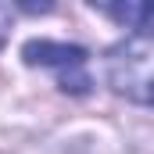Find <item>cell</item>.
Returning <instances> with one entry per match:
<instances>
[{
  "label": "cell",
  "instance_id": "cell-1",
  "mask_svg": "<svg viewBox=\"0 0 154 154\" xmlns=\"http://www.w3.org/2000/svg\"><path fill=\"white\" fill-rule=\"evenodd\" d=\"M108 79L122 97L154 108V32H136L108 57Z\"/></svg>",
  "mask_w": 154,
  "mask_h": 154
},
{
  "label": "cell",
  "instance_id": "cell-2",
  "mask_svg": "<svg viewBox=\"0 0 154 154\" xmlns=\"http://www.w3.org/2000/svg\"><path fill=\"white\" fill-rule=\"evenodd\" d=\"M25 61L29 65H43L57 72V86L65 93H86L90 90V75H86V50L82 47H68V43H50V39H32L25 43Z\"/></svg>",
  "mask_w": 154,
  "mask_h": 154
},
{
  "label": "cell",
  "instance_id": "cell-3",
  "mask_svg": "<svg viewBox=\"0 0 154 154\" xmlns=\"http://www.w3.org/2000/svg\"><path fill=\"white\" fill-rule=\"evenodd\" d=\"M100 11H108L111 18L125 22V25H136V29L154 22V4H104Z\"/></svg>",
  "mask_w": 154,
  "mask_h": 154
}]
</instances>
